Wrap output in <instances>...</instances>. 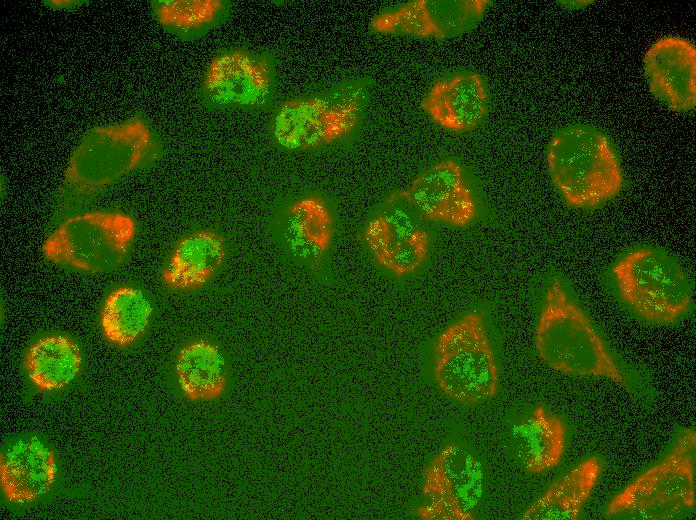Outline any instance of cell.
I'll return each instance as SVG.
<instances>
[{
    "mask_svg": "<svg viewBox=\"0 0 696 520\" xmlns=\"http://www.w3.org/2000/svg\"><path fill=\"white\" fill-rule=\"evenodd\" d=\"M535 347L539 358L555 371L626 385L602 338L558 277L552 279L545 295Z\"/></svg>",
    "mask_w": 696,
    "mask_h": 520,
    "instance_id": "6da1fadb",
    "label": "cell"
},
{
    "mask_svg": "<svg viewBox=\"0 0 696 520\" xmlns=\"http://www.w3.org/2000/svg\"><path fill=\"white\" fill-rule=\"evenodd\" d=\"M203 86L207 97L217 105L257 108L270 99L272 67L267 59L250 52H223L209 64Z\"/></svg>",
    "mask_w": 696,
    "mask_h": 520,
    "instance_id": "7c38bea8",
    "label": "cell"
},
{
    "mask_svg": "<svg viewBox=\"0 0 696 520\" xmlns=\"http://www.w3.org/2000/svg\"><path fill=\"white\" fill-rule=\"evenodd\" d=\"M150 145L149 130L139 120L93 129L74 151L66 179L84 191L103 187L133 170Z\"/></svg>",
    "mask_w": 696,
    "mask_h": 520,
    "instance_id": "ba28073f",
    "label": "cell"
},
{
    "mask_svg": "<svg viewBox=\"0 0 696 520\" xmlns=\"http://www.w3.org/2000/svg\"><path fill=\"white\" fill-rule=\"evenodd\" d=\"M482 490L479 461L462 447L447 444L424 470L417 514L423 520H473Z\"/></svg>",
    "mask_w": 696,
    "mask_h": 520,
    "instance_id": "9c48e42d",
    "label": "cell"
},
{
    "mask_svg": "<svg viewBox=\"0 0 696 520\" xmlns=\"http://www.w3.org/2000/svg\"><path fill=\"white\" fill-rule=\"evenodd\" d=\"M135 234L124 214L93 212L66 219L49 236L43 253L50 261L98 273L118 267Z\"/></svg>",
    "mask_w": 696,
    "mask_h": 520,
    "instance_id": "8992f818",
    "label": "cell"
},
{
    "mask_svg": "<svg viewBox=\"0 0 696 520\" xmlns=\"http://www.w3.org/2000/svg\"><path fill=\"white\" fill-rule=\"evenodd\" d=\"M444 3L413 0L395 10L379 14L372 20L371 27L384 34L444 38L479 18L489 1Z\"/></svg>",
    "mask_w": 696,
    "mask_h": 520,
    "instance_id": "5bb4252c",
    "label": "cell"
},
{
    "mask_svg": "<svg viewBox=\"0 0 696 520\" xmlns=\"http://www.w3.org/2000/svg\"><path fill=\"white\" fill-rule=\"evenodd\" d=\"M152 305L139 289L122 287L106 299L101 326L105 337L119 346L133 343L149 325Z\"/></svg>",
    "mask_w": 696,
    "mask_h": 520,
    "instance_id": "603a6c76",
    "label": "cell"
},
{
    "mask_svg": "<svg viewBox=\"0 0 696 520\" xmlns=\"http://www.w3.org/2000/svg\"><path fill=\"white\" fill-rule=\"evenodd\" d=\"M423 218L399 191L391 195L364 229V241L375 260L397 276L415 272L430 246Z\"/></svg>",
    "mask_w": 696,
    "mask_h": 520,
    "instance_id": "30bf717a",
    "label": "cell"
},
{
    "mask_svg": "<svg viewBox=\"0 0 696 520\" xmlns=\"http://www.w3.org/2000/svg\"><path fill=\"white\" fill-rule=\"evenodd\" d=\"M696 433L684 429L659 463L628 484L609 503L605 515L667 520L695 506Z\"/></svg>",
    "mask_w": 696,
    "mask_h": 520,
    "instance_id": "277c9868",
    "label": "cell"
},
{
    "mask_svg": "<svg viewBox=\"0 0 696 520\" xmlns=\"http://www.w3.org/2000/svg\"><path fill=\"white\" fill-rule=\"evenodd\" d=\"M334 233L333 217L319 197L306 196L292 203L285 214L283 238L298 259L317 266L328 251Z\"/></svg>",
    "mask_w": 696,
    "mask_h": 520,
    "instance_id": "ac0fdd59",
    "label": "cell"
},
{
    "mask_svg": "<svg viewBox=\"0 0 696 520\" xmlns=\"http://www.w3.org/2000/svg\"><path fill=\"white\" fill-rule=\"evenodd\" d=\"M487 106V92L476 73L435 82L420 103L434 122L454 132L474 129L484 118Z\"/></svg>",
    "mask_w": 696,
    "mask_h": 520,
    "instance_id": "2e32d148",
    "label": "cell"
},
{
    "mask_svg": "<svg viewBox=\"0 0 696 520\" xmlns=\"http://www.w3.org/2000/svg\"><path fill=\"white\" fill-rule=\"evenodd\" d=\"M620 296L643 319L672 324L692 303L690 282L681 267L665 253L640 248L612 268Z\"/></svg>",
    "mask_w": 696,
    "mask_h": 520,
    "instance_id": "5b68a950",
    "label": "cell"
},
{
    "mask_svg": "<svg viewBox=\"0 0 696 520\" xmlns=\"http://www.w3.org/2000/svg\"><path fill=\"white\" fill-rule=\"evenodd\" d=\"M602 462L592 456L554 482L522 515V520H577L590 497Z\"/></svg>",
    "mask_w": 696,
    "mask_h": 520,
    "instance_id": "ffe728a7",
    "label": "cell"
},
{
    "mask_svg": "<svg viewBox=\"0 0 696 520\" xmlns=\"http://www.w3.org/2000/svg\"><path fill=\"white\" fill-rule=\"evenodd\" d=\"M516 456L530 474L557 467L565 450L566 429L562 420L542 406L513 426Z\"/></svg>",
    "mask_w": 696,
    "mask_h": 520,
    "instance_id": "e0dca14e",
    "label": "cell"
},
{
    "mask_svg": "<svg viewBox=\"0 0 696 520\" xmlns=\"http://www.w3.org/2000/svg\"><path fill=\"white\" fill-rule=\"evenodd\" d=\"M651 93L673 111L696 105V49L686 39L667 36L654 42L644 57Z\"/></svg>",
    "mask_w": 696,
    "mask_h": 520,
    "instance_id": "4fadbf2b",
    "label": "cell"
},
{
    "mask_svg": "<svg viewBox=\"0 0 696 520\" xmlns=\"http://www.w3.org/2000/svg\"><path fill=\"white\" fill-rule=\"evenodd\" d=\"M175 369L179 387L190 400L216 398L226 386L225 358L217 345L206 340L185 345L178 354Z\"/></svg>",
    "mask_w": 696,
    "mask_h": 520,
    "instance_id": "44dd1931",
    "label": "cell"
},
{
    "mask_svg": "<svg viewBox=\"0 0 696 520\" xmlns=\"http://www.w3.org/2000/svg\"><path fill=\"white\" fill-rule=\"evenodd\" d=\"M361 101L357 91L289 100L272 122L275 141L288 150H309L331 144L357 125Z\"/></svg>",
    "mask_w": 696,
    "mask_h": 520,
    "instance_id": "52a82bcc",
    "label": "cell"
},
{
    "mask_svg": "<svg viewBox=\"0 0 696 520\" xmlns=\"http://www.w3.org/2000/svg\"><path fill=\"white\" fill-rule=\"evenodd\" d=\"M433 373L441 392L456 402L476 404L495 396L498 369L480 313L468 312L440 333Z\"/></svg>",
    "mask_w": 696,
    "mask_h": 520,
    "instance_id": "3957f363",
    "label": "cell"
},
{
    "mask_svg": "<svg viewBox=\"0 0 696 520\" xmlns=\"http://www.w3.org/2000/svg\"><path fill=\"white\" fill-rule=\"evenodd\" d=\"M80 365L78 345L60 335L40 339L30 347L25 358L29 379L44 391L58 390L71 383Z\"/></svg>",
    "mask_w": 696,
    "mask_h": 520,
    "instance_id": "7402d4cb",
    "label": "cell"
},
{
    "mask_svg": "<svg viewBox=\"0 0 696 520\" xmlns=\"http://www.w3.org/2000/svg\"><path fill=\"white\" fill-rule=\"evenodd\" d=\"M401 192L427 220L461 228L471 223L477 214L462 168L452 159L442 160L425 170Z\"/></svg>",
    "mask_w": 696,
    "mask_h": 520,
    "instance_id": "8fae6325",
    "label": "cell"
},
{
    "mask_svg": "<svg viewBox=\"0 0 696 520\" xmlns=\"http://www.w3.org/2000/svg\"><path fill=\"white\" fill-rule=\"evenodd\" d=\"M225 242L213 231L201 230L182 238L176 245L163 280L176 290H187L205 284L225 259Z\"/></svg>",
    "mask_w": 696,
    "mask_h": 520,
    "instance_id": "d6986e66",
    "label": "cell"
},
{
    "mask_svg": "<svg viewBox=\"0 0 696 520\" xmlns=\"http://www.w3.org/2000/svg\"><path fill=\"white\" fill-rule=\"evenodd\" d=\"M1 485L12 503L24 504L45 495L53 486L57 466L51 448L37 436L19 438L1 454Z\"/></svg>",
    "mask_w": 696,
    "mask_h": 520,
    "instance_id": "9a60e30c",
    "label": "cell"
},
{
    "mask_svg": "<svg viewBox=\"0 0 696 520\" xmlns=\"http://www.w3.org/2000/svg\"><path fill=\"white\" fill-rule=\"evenodd\" d=\"M546 160L554 186L570 206H598L622 188L619 161L606 136L592 127L575 125L557 132Z\"/></svg>",
    "mask_w": 696,
    "mask_h": 520,
    "instance_id": "7a4b0ae2",
    "label": "cell"
},
{
    "mask_svg": "<svg viewBox=\"0 0 696 520\" xmlns=\"http://www.w3.org/2000/svg\"><path fill=\"white\" fill-rule=\"evenodd\" d=\"M158 21L180 32H191L210 25L223 9L217 0H161L155 2Z\"/></svg>",
    "mask_w": 696,
    "mask_h": 520,
    "instance_id": "cb8c5ba5",
    "label": "cell"
}]
</instances>
